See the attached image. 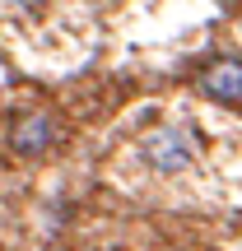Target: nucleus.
Wrapping results in <instances>:
<instances>
[{
    "mask_svg": "<svg viewBox=\"0 0 242 251\" xmlns=\"http://www.w3.org/2000/svg\"><path fill=\"white\" fill-rule=\"evenodd\" d=\"M196 84H200L205 98L224 102V107H238L242 102V56H219V61H210Z\"/></svg>",
    "mask_w": 242,
    "mask_h": 251,
    "instance_id": "nucleus-2",
    "label": "nucleus"
},
{
    "mask_svg": "<svg viewBox=\"0 0 242 251\" xmlns=\"http://www.w3.org/2000/svg\"><path fill=\"white\" fill-rule=\"evenodd\" d=\"M56 140V121L47 117V112H28V117L14 121V130H9V149L19 153V158H37V153H47Z\"/></svg>",
    "mask_w": 242,
    "mask_h": 251,
    "instance_id": "nucleus-3",
    "label": "nucleus"
},
{
    "mask_svg": "<svg viewBox=\"0 0 242 251\" xmlns=\"http://www.w3.org/2000/svg\"><path fill=\"white\" fill-rule=\"evenodd\" d=\"M200 140L205 135L191 130V126H154L140 140V158L154 172H187L196 163V153H200Z\"/></svg>",
    "mask_w": 242,
    "mask_h": 251,
    "instance_id": "nucleus-1",
    "label": "nucleus"
}]
</instances>
